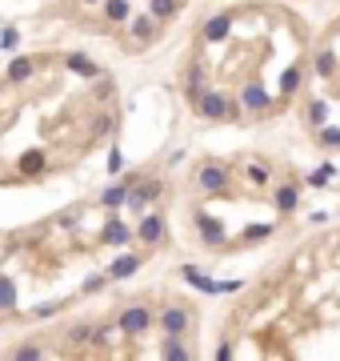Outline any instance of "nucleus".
<instances>
[{
	"mask_svg": "<svg viewBox=\"0 0 340 361\" xmlns=\"http://www.w3.org/2000/svg\"><path fill=\"white\" fill-rule=\"evenodd\" d=\"M308 125H312V129L328 125V105H324V100H312V105H308Z\"/></svg>",
	"mask_w": 340,
	"mask_h": 361,
	"instance_id": "bb28decb",
	"label": "nucleus"
},
{
	"mask_svg": "<svg viewBox=\"0 0 340 361\" xmlns=\"http://www.w3.org/2000/svg\"><path fill=\"white\" fill-rule=\"evenodd\" d=\"M152 309L148 305H124L120 309V317H116V329L124 333V337H145L148 329H152Z\"/></svg>",
	"mask_w": 340,
	"mask_h": 361,
	"instance_id": "f257e3e1",
	"label": "nucleus"
},
{
	"mask_svg": "<svg viewBox=\"0 0 340 361\" xmlns=\"http://www.w3.org/2000/svg\"><path fill=\"white\" fill-rule=\"evenodd\" d=\"M136 237H140L145 245H161L164 241V217L161 213H145L140 217V225H136Z\"/></svg>",
	"mask_w": 340,
	"mask_h": 361,
	"instance_id": "1a4fd4ad",
	"label": "nucleus"
},
{
	"mask_svg": "<svg viewBox=\"0 0 340 361\" xmlns=\"http://www.w3.org/2000/svg\"><path fill=\"white\" fill-rule=\"evenodd\" d=\"M129 189H132V180H129V177H120L116 185H108V189L100 193V209H108V213L124 209V205H129Z\"/></svg>",
	"mask_w": 340,
	"mask_h": 361,
	"instance_id": "6e6552de",
	"label": "nucleus"
},
{
	"mask_svg": "<svg viewBox=\"0 0 340 361\" xmlns=\"http://www.w3.org/2000/svg\"><path fill=\"white\" fill-rule=\"evenodd\" d=\"M332 177H337V169H332V164L324 161V164H316V169L308 173V185H312V189H321V185H328Z\"/></svg>",
	"mask_w": 340,
	"mask_h": 361,
	"instance_id": "393cba45",
	"label": "nucleus"
},
{
	"mask_svg": "<svg viewBox=\"0 0 340 361\" xmlns=\"http://www.w3.org/2000/svg\"><path fill=\"white\" fill-rule=\"evenodd\" d=\"M17 45H20V33L13 29V24H4V29H0V49H4V52H17Z\"/></svg>",
	"mask_w": 340,
	"mask_h": 361,
	"instance_id": "7c9ffc66",
	"label": "nucleus"
},
{
	"mask_svg": "<svg viewBox=\"0 0 340 361\" xmlns=\"http://www.w3.org/2000/svg\"><path fill=\"white\" fill-rule=\"evenodd\" d=\"M316 72H321V77H332V72H337V56H332L328 49L316 52Z\"/></svg>",
	"mask_w": 340,
	"mask_h": 361,
	"instance_id": "c85d7f7f",
	"label": "nucleus"
},
{
	"mask_svg": "<svg viewBox=\"0 0 340 361\" xmlns=\"http://www.w3.org/2000/svg\"><path fill=\"white\" fill-rule=\"evenodd\" d=\"M84 4H97V0H84Z\"/></svg>",
	"mask_w": 340,
	"mask_h": 361,
	"instance_id": "58836bf2",
	"label": "nucleus"
},
{
	"mask_svg": "<svg viewBox=\"0 0 340 361\" xmlns=\"http://www.w3.org/2000/svg\"><path fill=\"white\" fill-rule=\"evenodd\" d=\"M17 305H20L17 281H13V273H0V313H13Z\"/></svg>",
	"mask_w": 340,
	"mask_h": 361,
	"instance_id": "6ab92c4d",
	"label": "nucleus"
},
{
	"mask_svg": "<svg viewBox=\"0 0 340 361\" xmlns=\"http://www.w3.org/2000/svg\"><path fill=\"white\" fill-rule=\"evenodd\" d=\"M33 72H36V61H33V56H13V61H8V72H4V81H13V84L33 81Z\"/></svg>",
	"mask_w": 340,
	"mask_h": 361,
	"instance_id": "a211bd4d",
	"label": "nucleus"
},
{
	"mask_svg": "<svg viewBox=\"0 0 340 361\" xmlns=\"http://www.w3.org/2000/svg\"><path fill=\"white\" fill-rule=\"evenodd\" d=\"M113 93H116V84L108 81V77H97V84H92V97H97V100H108Z\"/></svg>",
	"mask_w": 340,
	"mask_h": 361,
	"instance_id": "473e14b6",
	"label": "nucleus"
},
{
	"mask_svg": "<svg viewBox=\"0 0 340 361\" xmlns=\"http://www.w3.org/2000/svg\"><path fill=\"white\" fill-rule=\"evenodd\" d=\"M129 241H132V229L124 225V221L108 217V221H104V229H100V245H113V249H120V245H129Z\"/></svg>",
	"mask_w": 340,
	"mask_h": 361,
	"instance_id": "9d476101",
	"label": "nucleus"
},
{
	"mask_svg": "<svg viewBox=\"0 0 340 361\" xmlns=\"http://www.w3.org/2000/svg\"><path fill=\"white\" fill-rule=\"evenodd\" d=\"M180 277L188 281L193 289H200V293H236L241 289V281H212L204 269H196V265H184L180 269Z\"/></svg>",
	"mask_w": 340,
	"mask_h": 361,
	"instance_id": "7ed1b4c3",
	"label": "nucleus"
},
{
	"mask_svg": "<svg viewBox=\"0 0 340 361\" xmlns=\"http://www.w3.org/2000/svg\"><path fill=\"white\" fill-rule=\"evenodd\" d=\"M196 113L204 116V121H228V116H236V105L225 97V93H204V97L196 100Z\"/></svg>",
	"mask_w": 340,
	"mask_h": 361,
	"instance_id": "20e7f679",
	"label": "nucleus"
},
{
	"mask_svg": "<svg viewBox=\"0 0 340 361\" xmlns=\"http://www.w3.org/2000/svg\"><path fill=\"white\" fill-rule=\"evenodd\" d=\"M65 68H68V72H76V77H84V81H97V77H104V72H100V65H97V61H88L84 52H68V56H65Z\"/></svg>",
	"mask_w": 340,
	"mask_h": 361,
	"instance_id": "ddd939ff",
	"label": "nucleus"
},
{
	"mask_svg": "<svg viewBox=\"0 0 340 361\" xmlns=\"http://www.w3.org/2000/svg\"><path fill=\"white\" fill-rule=\"evenodd\" d=\"M13 358H17V361H36V358H44V349H40V345H33V341H24V345H17V349H13Z\"/></svg>",
	"mask_w": 340,
	"mask_h": 361,
	"instance_id": "c756f323",
	"label": "nucleus"
},
{
	"mask_svg": "<svg viewBox=\"0 0 340 361\" xmlns=\"http://www.w3.org/2000/svg\"><path fill=\"white\" fill-rule=\"evenodd\" d=\"M241 105H244V113H268V109H273V97H268L257 81H248L241 89Z\"/></svg>",
	"mask_w": 340,
	"mask_h": 361,
	"instance_id": "0eeeda50",
	"label": "nucleus"
},
{
	"mask_svg": "<svg viewBox=\"0 0 340 361\" xmlns=\"http://www.w3.org/2000/svg\"><path fill=\"white\" fill-rule=\"evenodd\" d=\"M20 177H44V169H49V157H44V148H29V153H20Z\"/></svg>",
	"mask_w": 340,
	"mask_h": 361,
	"instance_id": "9b49d317",
	"label": "nucleus"
},
{
	"mask_svg": "<svg viewBox=\"0 0 340 361\" xmlns=\"http://www.w3.org/2000/svg\"><path fill=\"white\" fill-rule=\"evenodd\" d=\"M104 17L113 20V24H120V20H132L129 0H104Z\"/></svg>",
	"mask_w": 340,
	"mask_h": 361,
	"instance_id": "b1692460",
	"label": "nucleus"
},
{
	"mask_svg": "<svg viewBox=\"0 0 340 361\" xmlns=\"http://www.w3.org/2000/svg\"><path fill=\"white\" fill-rule=\"evenodd\" d=\"M161 358H164V361H188V358H193V349L180 341V333H164V341H161Z\"/></svg>",
	"mask_w": 340,
	"mask_h": 361,
	"instance_id": "f3484780",
	"label": "nucleus"
},
{
	"mask_svg": "<svg viewBox=\"0 0 340 361\" xmlns=\"http://www.w3.org/2000/svg\"><path fill=\"white\" fill-rule=\"evenodd\" d=\"M52 313H60V301H44V305H36L33 317H52Z\"/></svg>",
	"mask_w": 340,
	"mask_h": 361,
	"instance_id": "e433bc0d",
	"label": "nucleus"
},
{
	"mask_svg": "<svg viewBox=\"0 0 340 361\" xmlns=\"http://www.w3.org/2000/svg\"><path fill=\"white\" fill-rule=\"evenodd\" d=\"M188 325H193V317H188V309L184 305H164L161 309V329L164 333H188Z\"/></svg>",
	"mask_w": 340,
	"mask_h": 361,
	"instance_id": "423d86ee",
	"label": "nucleus"
},
{
	"mask_svg": "<svg viewBox=\"0 0 340 361\" xmlns=\"http://www.w3.org/2000/svg\"><path fill=\"white\" fill-rule=\"evenodd\" d=\"M108 129H113V116H100V121H97V129H92V132L100 137V132H108Z\"/></svg>",
	"mask_w": 340,
	"mask_h": 361,
	"instance_id": "4c0bfd02",
	"label": "nucleus"
},
{
	"mask_svg": "<svg viewBox=\"0 0 340 361\" xmlns=\"http://www.w3.org/2000/svg\"><path fill=\"white\" fill-rule=\"evenodd\" d=\"M196 229H200V241L204 245H225V225L209 213H196Z\"/></svg>",
	"mask_w": 340,
	"mask_h": 361,
	"instance_id": "4468645a",
	"label": "nucleus"
},
{
	"mask_svg": "<svg viewBox=\"0 0 340 361\" xmlns=\"http://www.w3.org/2000/svg\"><path fill=\"white\" fill-rule=\"evenodd\" d=\"M180 8H184V0H148V13H152L156 20L180 17Z\"/></svg>",
	"mask_w": 340,
	"mask_h": 361,
	"instance_id": "412c9836",
	"label": "nucleus"
},
{
	"mask_svg": "<svg viewBox=\"0 0 340 361\" xmlns=\"http://www.w3.org/2000/svg\"><path fill=\"white\" fill-rule=\"evenodd\" d=\"M244 177L252 180V185H257V189H264V185H268V177H273V173H268V164H248V169H244Z\"/></svg>",
	"mask_w": 340,
	"mask_h": 361,
	"instance_id": "cd10ccee",
	"label": "nucleus"
},
{
	"mask_svg": "<svg viewBox=\"0 0 340 361\" xmlns=\"http://www.w3.org/2000/svg\"><path fill=\"white\" fill-rule=\"evenodd\" d=\"M108 281H113V277H108V273H97V277H88V281H84V285H81V293H84V297H88V293H100V289H104Z\"/></svg>",
	"mask_w": 340,
	"mask_h": 361,
	"instance_id": "2f4dec72",
	"label": "nucleus"
},
{
	"mask_svg": "<svg viewBox=\"0 0 340 361\" xmlns=\"http://www.w3.org/2000/svg\"><path fill=\"white\" fill-rule=\"evenodd\" d=\"M161 193H164V180L140 177L129 189V205H124V209H132V213H148V205H156V201H161Z\"/></svg>",
	"mask_w": 340,
	"mask_h": 361,
	"instance_id": "f03ea898",
	"label": "nucleus"
},
{
	"mask_svg": "<svg viewBox=\"0 0 340 361\" xmlns=\"http://www.w3.org/2000/svg\"><path fill=\"white\" fill-rule=\"evenodd\" d=\"M156 33H161V20L152 17V13H145V17H132V40H136V45H152V40H156Z\"/></svg>",
	"mask_w": 340,
	"mask_h": 361,
	"instance_id": "f8f14e48",
	"label": "nucleus"
},
{
	"mask_svg": "<svg viewBox=\"0 0 340 361\" xmlns=\"http://www.w3.org/2000/svg\"><path fill=\"white\" fill-rule=\"evenodd\" d=\"M196 185H200L204 193H212V197H216V193H228V169L220 161L200 164V169H196Z\"/></svg>",
	"mask_w": 340,
	"mask_h": 361,
	"instance_id": "39448f33",
	"label": "nucleus"
},
{
	"mask_svg": "<svg viewBox=\"0 0 340 361\" xmlns=\"http://www.w3.org/2000/svg\"><path fill=\"white\" fill-rule=\"evenodd\" d=\"M120 169H124V153H120V148H108V173H113V177H116V173H120Z\"/></svg>",
	"mask_w": 340,
	"mask_h": 361,
	"instance_id": "c9c22d12",
	"label": "nucleus"
},
{
	"mask_svg": "<svg viewBox=\"0 0 340 361\" xmlns=\"http://www.w3.org/2000/svg\"><path fill=\"white\" fill-rule=\"evenodd\" d=\"M204 93H209V84H204V68H200V65L188 68V81H184V97L196 105V100L204 97Z\"/></svg>",
	"mask_w": 340,
	"mask_h": 361,
	"instance_id": "aec40b11",
	"label": "nucleus"
},
{
	"mask_svg": "<svg viewBox=\"0 0 340 361\" xmlns=\"http://www.w3.org/2000/svg\"><path fill=\"white\" fill-rule=\"evenodd\" d=\"M228 33H232V17H228V13H216V17L204 20V40H209V45L228 40Z\"/></svg>",
	"mask_w": 340,
	"mask_h": 361,
	"instance_id": "2eb2a0df",
	"label": "nucleus"
},
{
	"mask_svg": "<svg viewBox=\"0 0 340 361\" xmlns=\"http://www.w3.org/2000/svg\"><path fill=\"white\" fill-rule=\"evenodd\" d=\"M92 341H97V325H88V321H84V325H72V329H68V345H72V349L92 345Z\"/></svg>",
	"mask_w": 340,
	"mask_h": 361,
	"instance_id": "5701e85b",
	"label": "nucleus"
},
{
	"mask_svg": "<svg viewBox=\"0 0 340 361\" xmlns=\"http://www.w3.org/2000/svg\"><path fill=\"white\" fill-rule=\"evenodd\" d=\"M321 145L337 148L340 145V129H332V125H321Z\"/></svg>",
	"mask_w": 340,
	"mask_h": 361,
	"instance_id": "f704fd0d",
	"label": "nucleus"
},
{
	"mask_svg": "<svg viewBox=\"0 0 340 361\" xmlns=\"http://www.w3.org/2000/svg\"><path fill=\"white\" fill-rule=\"evenodd\" d=\"M300 81H305V77H300V68H296V65L284 68V77H280V93H284V97H292V93L300 89Z\"/></svg>",
	"mask_w": 340,
	"mask_h": 361,
	"instance_id": "a878e982",
	"label": "nucleus"
},
{
	"mask_svg": "<svg viewBox=\"0 0 340 361\" xmlns=\"http://www.w3.org/2000/svg\"><path fill=\"white\" fill-rule=\"evenodd\" d=\"M241 237L244 241H264V237H273V225H248Z\"/></svg>",
	"mask_w": 340,
	"mask_h": 361,
	"instance_id": "72a5a7b5",
	"label": "nucleus"
},
{
	"mask_svg": "<svg viewBox=\"0 0 340 361\" xmlns=\"http://www.w3.org/2000/svg\"><path fill=\"white\" fill-rule=\"evenodd\" d=\"M136 269H140V257H136V253H120V257H116L108 269H104V273H108L113 281H129Z\"/></svg>",
	"mask_w": 340,
	"mask_h": 361,
	"instance_id": "dca6fc26",
	"label": "nucleus"
},
{
	"mask_svg": "<svg viewBox=\"0 0 340 361\" xmlns=\"http://www.w3.org/2000/svg\"><path fill=\"white\" fill-rule=\"evenodd\" d=\"M296 205H300V189H296V185H280V189H276V209H280V213H292Z\"/></svg>",
	"mask_w": 340,
	"mask_h": 361,
	"instance_id": "4be33fe9",
	"label": "nucleus"
}]
</instances>
